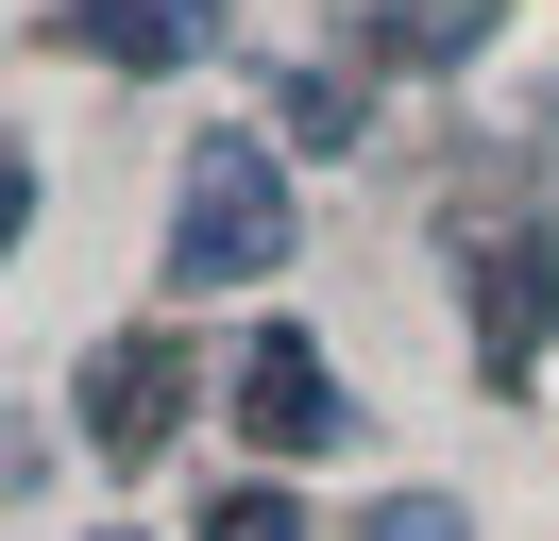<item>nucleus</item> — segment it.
I'll list each match as a JSON object with an SVG mask.
<instances>
[{
	"label": "nucleus",
	"instance_id": "f257e3e1",
	"mask_svg": "<svg viewBox=\"0 0 559 541\" xmlns=\"http://www.w3.org/2000/svg\"><path fill=\"white\" fill-rule=\"evenodd\" d=\"M254 270H288V169L254 135H204L170 203V288H254Z\"/></svg>",
	"mask_w": 559,
	"mask_h": 541
},
{
	"label": "nucleus",
	"instance_id": "f03ea898",
	"mask_svg": "<svg viewBox=\"0 0 559 541\" xmlns=\"http://www.w3.org/2000/svg\"><path fill=\"white\" fill-rule=\"evenodd\" d=\"M543 322H559V237L509 220V237L475 254V356H491V389H525V372H543Z\"/></svg>",
	"mask_w": 559,
	"mask_h": 541
},
{
	"label": "nucleus",
	"instance_id": "7ed1b4c3",
	"mask_svg": "<svg viewBox=\"0 0 559 541\" xmlns=\"http://www.w3.org/2000/svg\"><path fill=\"white\" fill-rule=\"evenodd\" d=\"M238 423L254 440H272V457H322V440H340V389H322V338H254V356H238Z\"/></svg>",
	"mask_w": 559,
	"mask_h": 541
},
{
	"label": "nucleus",
	"instance_id": "20e7f679",
	"mask_svg": "<svg viewBox=\"0 0 559 541\" xmlns=\"http://www.w3.org/2000/svg\"><path fill=\"white\" fill-rule=\"evenodd\" d=\"M69 51L85 68H187V51H221V0H69Z\"/></svg>",
	"mask_w": 559,
	"mask_h": 541
},
{
	"label": "nucleus",
	"instance_id": "39448f33",
	"mask_svg": "<svg viewBox=\"0 0 559 541\" xmlns=\"http://www.w3.org/2000/svg\"><path fill=\"white\" fill-rule=\"evenodd\" d=\"M170 389H187V372L153 356V338L85 356V440H103V457H153V440H170Z\"/></svg>",
	"mask_w": 559,
	"mask_h": 541
},
{
	"label": "nucleus",
	"instance_id": "423d86ee",
	"mask_svg": "<svg viewBox=\"0 0 559 541\" xmlns=\"http://www.w3.org/2000/svg\"><path fill=\"white\" fill-rule=\"evenodd\" d=\"M491 34V0H356V51L373 68H457Z\"/></svg>",
	"mask_w": 559,
	"mask_h": 541
},
{
	"label": "nucleus",
	"instance_id": "0eeeda50",
	"mask_svg": "<svg viewBox=\"0 0 559 541\" xmlns=\"http://www.w3.org/2000/svg\"><path fill=\"white\" fill-rule=\"evenodd\" d=\"M204 541H306V507H288V491H221Z\"/></svg>",
	"mask_w": 559,
	"mask_h": 541
},
{
	"label": "nucleus",
	"instance_id": "6e6552de",
	"mask_svg": "<svg viewBox=\"0 0 559 541\" xmlns=\"http://www.w3.org/2000/svg\"><path fill=\"white\" fill-rule=\"evenodd\" d=\"M356 541H475V525H457L441 491H390V507H373V525H356Z\"/></svg>",
	"mask_w": 559,
	"mask_h": 541
},
{
	"label": "nucleus",
	"instance_id": "1a4fd4ad",
	"mask_svg": "<svg viewBox=\"0 0 559 541\" xmlns=\"http://www.w3.org/2000/svg\"><path fill=\"white\" fill-rule=\"evenodd\" d=\"M17 220H35V169H17V153H0V254H17Z\"/></svg>",
	"mask_w": 559,
	"mask_h": 541
},
{
	"label": "nucleus",
	"instance_id": "9d476101",
	"mask_svg": "<svg viewBox=\"0 0 559 541\" xmlns=\"http://www.w3.org/2000/svg\"><path fill=\"white\" fill-rule=\"evenodd\" d=\"M103 541H119V525H103Z\"/></svg>",
	"mask_w": 559,
	"mask_h": 541
}]
</instances>
